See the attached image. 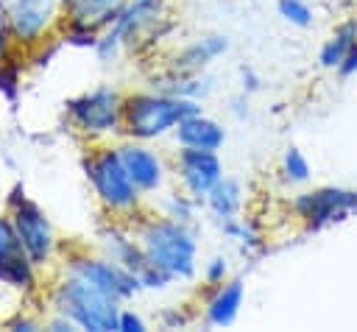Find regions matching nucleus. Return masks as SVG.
<instances>
[{"label": "nucleus", "mask_w": 357, "mask_h": 332, "mask_svg": "<svg viewBox=\"0 0 357 332\" xmlns=\"http://www.w3.org/2000/svg\"><path fill=\"white\" fill-rule=\"evenodd\" d=\"M134 234L156 268L167 271L176 282H190L198 273V240L192 223L173 220L167 215H139L131 220Z\"/></svg>", "instance_id": "nucleus-1"}, {"label": "nucleus", "mask_w": 357, "mask_h": 332, "mask_svg": "<svg viewBox=\"0 0 357 332\" xmlns=\"http://www.w3.org/2000/svg\"><path fill=\"white\" fill-rule=\"evenodd\" d=\"M84 176L100 204V209L109 218L120 220H137L142 215V193L131 181L117 145L112 142H92L84 153Z\"/></svg>", "instance_id": "nucleus-2"}, {"label": "nucleus", "mask_w": 357, "mask_h": 332, "mask_svg": "<svg viewBox=\"0 0 357 332\" xmlns=\"http://www.w3.org/2000/svg\"><path fill=\"white\" fill-rule=\"evenodd\" d=\"M201 112L198 100L176 98L159 89H139L123 95V137L153 142L176 131V126L187 117Z\"/></svg>", "instance_id": "nucleus-3"}, {"label": "nucleus", "mask_w": 357, "mask_h": 332, "mask_svg": "<svg viewBox=\"0 0 357 332\" xmlns=\"http://www.w3.org/2000/svg\"><path fill=\"white\" fill-rule=\"evenodd\" d=\"M47 304H50V312H59V315L70 318L78 329L117 332L120 301L106 296L103 290L92 287L89 282L73 276V273H61L50 285Z\"/></svg>", "instance_id": "nucleus-4"}, {"label": "nucleus", "mask_w": 357, "mask_h": 332, "mask_svg": "<svg viewBox=\"0 0 357 332\" xmlns=\"http://www.w3.org/2000/svg\"><path fill=\"white\" fill-rule=\"evenodd\" d=\"M64 117L78 137L89 142H106L109 137L123 134V92L109 84L92 86L67 98Z\"/></svg>", "instance_id": "nucleus-5"}, {"label": "nucleus", "mask_w": 357, "mask_h": 332, "mask_svg": "<svg viewBox=\"0 0 357 332\" xmlns=\"http://www.w3.org/2000/svg\"><path fill=\"white\" fill-rule=\"evenodd\" d=\"M6 212L17 229V237L25 248V254L31 257V262L42 271L47 268L56 254H59V237H56V229L47 218V212L25 195V187L22 184H14L8 190V198H6Z\"/></svg>", "instance_id": "nucleus-6"}, {"label": "nucleus", "mask_w": 357, "mask_h": 332, "mask_svg": "<svg viewBox=\"0 0 357 332\" xmlns=\"http://www.w3.org/2000/svg\"><path fill=\"white\" fill-rule=\"evenodd\" d=\"M61 20V0H6L3 28L17 47H39Z\"/></svg>", "instance_id": "nucleus-7"}, {"label": "nucleus", "mask_w": 357, "mask_h": 332, "mask_svg": "<svg viewBox=\"0 0 357 332\" xmlns=\"http://www.w3.org/2000/svg\"><path fill=\"white\" fill-rule=\"evenodd\" d=\"M64 273H73L84 282H89L92 287L103 290L106 296L117 299L120 304L134 299L142 285L137 279V273H131L128 268H123L120 262L109 259L106 254H89V251H70L64 257Z\"/></svg>", "instance_id": "nucleus-8"}, {"label": "nucleus", "mask_w": 357, "mask_h": 332, "mask_svg": "<svg viewBox=\"0 0 357 332\" xmlns=\"http://www.w3.org/2000/svg\"><path fill=\"white\" fill-rule=\"evenodd\" d=\"M290 209L304 223L307 232H318L335 220H343L349 212H357V190H343V187L304 190L293 198Z\"/></svg>", "instance_id": "nucleus-9"}, {"label": "nucleus", "mask_w": 357, "mask_h": 332, "mask_svg": "<svg viewBox=\"0 0 357 332\" xmlns=\"http://www.w3.org/2000/svg\"><path fill=\"white\" fill-rule=\"evenodd\" d=\"M173 173L184 193L204 201L206 193L226 176L223 159L218 151H201V148H178L173 159Z\"/></svg>", "instance_id": "nucleus-10"}, {"label": "nucleus", "mask_w": 357, "mask_h": 332, "mask_svg": "<svg viewBox=\"0 0 357 332\" xmlns=\"http://www.w3.org/2000/svg\"><path fill=\"white\" fill-rule=\"evenodd\" d=\"M36 282H39V268L25 254L8 212H3L0 215V285L20 293H33Z\"/></svg>", "instance_id": "nucleus-11"}, {"label": "nucleus", "mask_w": 357, "mask_h": 332, "mask_svg": "<svg viewBox=\"0 0 357 332\" xmlns=\"http://www.w3.org/2000/svg\"><path fill=\"white\" fill-rule=\"evenodd\" d=\"M117 153L131 176V181L137 184V190L142 195H156L165 190L167 184V165L159 156V151H153L148 142L139 139H126L117 142Z\"/></svg>", "instance_id": "nucleus-12"}, {"label": "nucleus", "mask_w": 357, "mask_h": 332, "mask_svg": "<svg viewBox=\"0 0 357 332\" xmlns=\"http://www.w3.org/2000/svg\"><path fill=\"white\" fill-rule=\"evenodd\" d=\"M98 246L100 254H106L109 259L120 262L123 268H128L131 273H139L148 265V257L134 234V226L128 220L120 218H109L100 229H98Z\"/></svg>", "instance_id": "nucleus-13"}, {"label": "nucleus", "mask_w": 357, "mask_h": 332, "mask_svg": "<svg viewBox=\"0 0 357 332\" xmlns=\"http://www.w3.org/2000/svg\"><path fill=\"white\" fill-rule=\"evenodd\" d=\"M131 0H61L59 28H86L103 33Z\"/></svg>", "instance_id": "nucleus-14"}, {"label": "nucleus", "mask_w": 357, "mask_h": 332, "mask_svg": "<svg viewBox=\"0 0 357 332\" xmlns=\"http://www.w3.org/2000/svg\"><path fill=\"white\" fill-rule=\"evenodd\" d=\"M243 301H245V282L240 276H231L218 287H212V296L206 299V307H204V321L209 326L226 329L237 321Z\"/></svg>", "instance_id": "nucleus-15"}, {"label": "nucleus", "mask_w": 357, "mask_h": 332, "mask_svg": "<svg viewBox=\"0 0 357 332\" xmlns=\"http://www.w3.org/2000/svg\"><path fill=\"white\" fill-rule=\"evenodd\" d=\"M178 148H201V151H220L226 145V128L204 114V112H195V114H187L176 131H173Z\"/></svg>", "instance_id": "nucleus-16"}, {"label": "nucleus", "mask_w": 357, "mask_h": 332, "mask_svg": "<svg viewBox=\"0 0 357 332\" xmlns=\"http://www.w3.org/2000/svg\"><path fill=\"white\" fill-rule=\"evenodd\" d=\"M226 50H229V36L226 33H204V36L192 39L190 45H184L173 56L170 70H178V73H204Z\"/></svg>", "instance_id": "nucleus-17"}, {"label": "nucleus", "mask_w": 357, "mask_h": 332, "mask_svg": "<svg viewBox=\"0 0 357 332\" xmlns=\"http://www.w3.org/2000/svg\"><path fill=\"white\" fill-rule=\"evenodd\" d=\"M204 206L209 209V215L220 223V220H229V218H237L240 209H243V184L237 179H229L223 176L204 198Z\"/></svg>", "instance_id": "nucleus-18"}, {"label": "nucleus", "mask_w": 357, "mask_h": 332, "mask_svg": "<svg viewBox=\"0 0 357 332\" xmlns=\"http://www.w3.org/2000/svg\"><path fill=\"white\" fill-rule=\"evenodd\" d=\"M354 45H357V17L343 20V22L326 36V42H324L321 50H318V64H321L324 70H337L340 61L349 56V50H351Z\"/></svg>", "instance_id": "nucleus-19"}, {"label": "nucleus", "mask_w": 357, "mask_h": 332, "mask_svg": "<svg viewBox=\"0 0 357 332\" xmlns=\"http://www.w3.org/2000/svg\"><path fill=\"white\" fill-rule=\"evenodd\" d=\"M14 47L17 45L11 42L8 31L0 25V95L8 103H17L22 89V61H17Z\"/></svg>", "instance_id": "nucleus-20"}, {"label": "nucleus", "mask_w": 357, "mask_h": 332, "mask_svg": "<svg viewBox=\"0 0 357 332\" xmlns=\"http://www.w3.org/2000/svg\"><path fill=\"white\" fill-rule=\"evenodd\" d=\"M220 226V232L229 237V240H234L243 251H259L262 248V234H259V229L251 223V220H245V218H229V220H220L218 223Z\"/></svg>", "instance_id": "nucleus-21"}, {"label": "nucleus", "mask_w": 357, "mask_h": 332, "mask_svg": "<svg viewBox=\"0 0 357 332\" xmlns=\"http://www.w3.org/2000/svg\"><path fill=\"white\" fill-rule=\"evenodd\" d=\"M201 206H204V201L192 198V195L184 193V190H176V193H170V195L165 198L162 215H167V218H173V220H181V223H192Z\"/></svg>", "instance_id": "nucleus-22"}, {"label": "nucleus", "mask_w": 357, "mask_h": 332, "mask_svg": "<svg viewBox=\"0 0 357 332\" xmlns=\"http://www.w3.org/2000/svg\"><path fill=\"white\" fill-rule=\"evenodd\" d=\"M310 176H312V167H310L307 156L296 145H290L282 156V179L287 184H304V181H310Z\"/></svg>", "instance_id": "nucleus-23"}, {"label": "nucleus", "mask_w": 357, "mask_h": 332, "mask_svg": "<svg viewBox=\"0 0 357 332\" xmlns=\"http://www.w3.org/2000/svg\"><path fill=\"white\" fill-rule=\"evenodd\" d=\"M276 11L293 28H310L315 22V11L310 0H276Z\"/></svg>", "instance_id": "nucleus-24"}, {"label": "nucleus", "mask_w": 357, "mask_h": 332, "mask_svg": "<svg viewBox=\"0 0 357 332\" xmlns=\"http://www.w3.org/2000/svg\"><path fill=\"white\" fill-rule=\"evenodd\" d=\"M137 279H139V285H142V290H167L176 279L167 273V271H162V268H156L153 262H148L139 273H137Z\"/></svg>", "instance_id": "nucleus-25"}, {"label": "nucleus", "mask_w": 357, "mask_h": 332, "mask_svg": "<svg viewBox=\"0 0 357 332\" xmlns=\"http://www.w3.org/2000/svg\"><path fill=\"white\" fill-rule=\"evenodd\" d=\"M229 279V259L223 257V254H215L206 265H204V282L209 285V287H218L220 282H226Z\"/></svg>", "instance_id": "nucleus-26"}, {"label": "nucleus", "mask_w": 357, "mask_h": 332, "mask_svg": "<svg viewBox=\"0 0 357 332\" xmlns=\"http://www.w3.org/2000/svg\"><path fill=\"white\" fill-rule=\"evenodd\" d=\"M148 324L142 321V315H137L134 310H123L120 307V315H117V332H145Z\"/></svg>", "instance_id": "nucleus-27"}, {"label": "nucleus", "mask_w": 357, "mask_h": 332, "mask_svg": "<svg viewBox=\"0 0 357 332\" xmlns=\"http://www.w3.org/2000/svg\"><path fill=\"white\" fill-rule=\"evenodd\" d=\"M45 326H47L50 332H78V326H75L70 318L59 315V312H50V318L45 321Z\"/></svg>", "instance_id": "nucleus-28"}, {"label": "nucleus", "mask_w": 357, "mask_h": 332, "mask_svg": "<svg viewBox=\"0 0 357 332\" xmlns=\"http://www.w3.org/2000/svg\"><path fill=\"white\" fill-rule=\"evenodd\" d=\"M6 326L8 329H17V332H33V329H39V321H33L28 315H14V318L6 321Z\"/></svg>", "instance_id": "nucleus-29"}, {"label": "nucleus", "mask_w": 357, "mask_h": 332, "mask_svg": "<svg viewBox=\"0 0 357 332\" xmlns=\"http://www.w3.org/2000/svg\"><path fill=\"white\" fill-rule=\"evenodd\" d=\"M337 75H340V78H351V75H357V45H354V47L349 50V56L340 61Z\"/></svg>", "instance_id": "nucleus-30"}, {"label": "nucleus", "mask_w": 357, "mask_h": 332, "mask_svg": "<svg viewBox=\"0 0 357 332\" xmlns=\"http://www.w3.org/2000/svg\"><path fill=\"white\" fill-rule=\"evenodd\" d=\"M257 89H259V78L254 75V70L245 67V70H243V92L248 95V92H257Z\"/></svg>", "instance_id": "nucleus-31"}, {"label": "nucleus", "mask_w": 357, "mask_h": 332, "mask_svg": "<svg viewBox=\"0 0 357 332\" xmlns=\"http://www.w3.org/2000/svg\"><path fill=\"white\" fill-rule=\"evenodd\" d=\"M229 112H231L234 117H240V120L248 114V98H245V92H243L240 98H234V100H231V109H229Z\"/></svg>", "instance_id": "nucleus-32"}, {"label": "nucleus", "mask_w": 357, "mask_h": 332, "mask_svg": "<svg viewBox=\"0 0 357 332\" xmlns=\"http://www.w3.org/2000/svg\"><path fill=\"white\" fill-rule=\"evenodd\" d=\"M142 3H165V0H142Z\"/></svg>", "instance_id": "nucleus-33"}]
</instances>
